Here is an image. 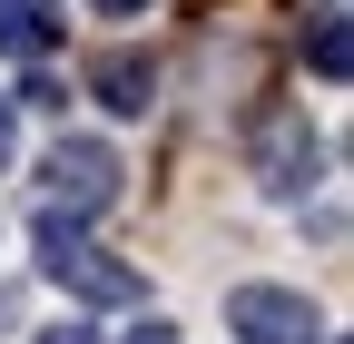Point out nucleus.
<instances>
[{"label":"nucleus","instance_id":"nucleus-1","mask_svg":"<svg viewBox=\"0 0 354 344\" xmlns=\"http://www.w3.org/2000/svg\"><path fill=\"white\" fill-rule=\"evenodd\" d=\"M39 276L59 295H79V305H138V266H118L79 217H59V207L39 217Z\"/></svg>","mask_w":354,"mask_h":344},{"label":"nucleus","instance_id":"nucleus-2","mask_svg":"<svg viewBox=\"0 0 354 344\" xmlns=\"http://www.w3.org/2000/svg\"><path fill=\"white\" fill-rule=\"evenodd\" d=\"M39 187H50V207H69V217H99L118 197V148L109 138H59L39 157Z\"/></svg>","mask_w":354,"mask_h":344},{"label":"nucleus","instance_id":"nucleus-3","mask_svg":"<svg viewBox=\"0 0 354 344\" xmlns=\"http://www.w3.org/2000/svg\"><path fill=\"white\" fill-rule=\"evenodd\" d=\"M227 334L236 344H325L315 305H305L295 285H236L227 295Z\"/></svg>","mask_w":354,"mask_h":344},{"label":"nucleus","instance_id":"nucleus-4","mask_svg":"<svg viewBox=\"0 0 354 344\" xmlns=\"http://www.w3.org/2000/svg\"><path fill=\"white\" fill-rule=\"evenodd\" d=\"M88 99H99V108H118V118H148V99H158V69H148L138 50H109L99 69H88Z\"/></svg>","mask_w":354,"mask_h":344},{"label":"nucleus","instance_id":"nucleus-5","mask_svg":"<svg viewBox=\"0 0 354 344\" xmlns=\"http://www.w3.org/2000/svg\"><path fill=\"white\" fill-rule=\"evenodd\" d=\"M59 50V0H0V59H50Z\"/></svg>","mask_w":354,"mask_h":344},{"label":"nucleus","instance_id":"nucleus-6","mask_svg":"<svg viewBox=\"0 0 354 344\" xmlns=\"http://www.w3.org/2000/svg\"><path fill=\"white\" fill-rule=\"evenodd\" d=\"M305 59H315V79H344V69H354V39H344V10H315V30H305Z\"/></svg>","mask_w":354,"mask_h":344},{"label":"nucleus","instance_id":"nucleus-7","mask_svg":"<svg viewBox=\"0 0 354 344\" xmlns=\"http://www.w3.org/2000/svg\"><path fill=\"white\" fill-rule=\"evenodd\" d=\"M10 148H20V118H10V99H0V167H10Z\"/></svg>","mask_w":354,"mask_h":344},{"label":"nucleus","instance_id":"nucleus-8","mask_svg":"<svg viewBox=\"0 0 354 344\" xmlns=\"http://www.w3.org/2000/svg\"><path fill=\"white\" fill-rule=\"evenodd\" d=\"M39 344H99V334H88V325H50V334H39Z\"/></svg>","mask_w":354,"mask_h":344},{"label":"nucleus","instance_id":"nucleus-9","mask_svg":"<svg viewBox=\"0 0 354 344\" xmlns=\"http://www.w3.org/2000/svg\"><path fill=\"white\" fill-rule=\"evenodd\" d=\"M88 10H109V20H138V10H148V0H88Z\"/></svg>","mask_w":354,"mask_h":344},{"label":"nucleus","instance_id":"nucleus-10","mask_svg":"<svg viewBox=\"0 0 354 344\" xmlns=\"http://www.w3.org/2000/svg\"><path fill=\"white\" fill-rule=\"evenodd\" d=\"M138 344H167V325H148V334H138Z\"/></svg>","mask_w":354,"mask_h":344}]
</instances>
